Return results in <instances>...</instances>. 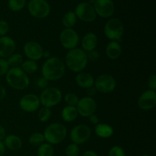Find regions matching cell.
<instances>
[{
	"instance_id": "cell-6",
	"label": "cell",
	"mask_w": 156,
	"mask_h": 156,
	"mask_svg": "<svg viewBox=\"0 0 156 156\" xmlns=\"http://www.w3.org/2000/svg\"><path fill=\"white\" fill-rule=\"evenodd\" d=\"M62 98V91L56 87H47L43 89L40 95V101L43 107L51 108L56 106Z\"/></svg>"
},
{
	"instance_id": "cell-20",
	"label": "cell",
	"mask_w": 156,
	"mask_h": 156,
	"mask_svg": "<svg viewBox=\"0 0 156 156\" xmlns=\"http://www.w3.org/2000/svg\"><path fill=\"white\" fill-rule=\"evenodd\" d=\"M105 53L110 59L112 60L117 59L122 53L121 45L118 41H111L106 46Z\"/></svg>"
},
{
	"instance_id": "cell-5",
	"label": "cell",
	"mask_w": 156,
	"mask_h": 156,
	"mask_svg": "<svg viewBox=\"0 0 156 156\" xmlns=\"http://www.w3.org/2000/svg\"><path fill=\"white\" fill-rule=\"evenodd\" d=\"M124 25L121 20L114 18L108 20L104 27V33L111 41H120L124 34Z\"/></svg>"
},
{
	"instance_id": "cell-13",
	"label": "cell",
	"mask_w": 156,
	"mask_h": 156,
	"mask_svg": "<svg viewBox=\"0 0 156 156\" xmlns=\"http://www.w3.org/2000/svg\"><path fill=\"white\" fill-rule=\"evenodd\" d=\"M19 107L23 111L27 113H33L37 111L41 107L40 98L37 94H24L19 101Z\"/></svg>"
},
{
	"instance_id": "cell-16",
	"label": "cell",
	"mask_w": 156,
	"mask_h": 156,
	"mask_svg": "<svg viewBox=\"0 0 156 156\" xmlns=\"http://www.w3.org/2000/svg\"><path fill=\"white\" fill-rule=\"evenodd\" d=\"M139 108L145 111H150L153 109L156 105V93L155 91L148 89L139 97L138 101Z\"/></svg>"
},
{
	"instance_id": "cell-21",
	"label": "cell",
	"mask_w": 156,
	"mask_h": 156,
	"mask_svg": "<svg viewBox=\"0 0 156 156\" xmlns=\"http://www.w3.org/2000/svg\"><path fill=\"white\" fill-rule=\"evenodd\" d=\"M5 149L12 151L19 150L22 147V140L19 136L14 134H10V135L6 136L5 138L4 139L3 142Z\"/></svg>"
},
{
	"instance_id": "cell-25",
	"label": "cell",
	"mask_w": 156,
	"mask_h": 156,
	"mask_svg": "<svg viewBox=\"0 0 156 156\" xmlns=\"http://www.w3.org/2000/svg\"><path fill=\"white\" fill-rule=\"evenodd\" d=\"M54 155V148L53 145L48 143H44L38 146L37 156H53Z\"/></svg>"
},
{
	"instance_id": "cell-4",
	"label": "cell",
	"mask_w": 156,
	"mask_h": 156,
	"mask_svg": "<svg viewBox=\"0 0 156 156\" xmlns=\"http://www.w3.org/2000/svg\"><path fill=\"white\" fill-rule=\"evenodd\" d=\"M67 129L60 123H53L46 127L44 132L45 141L51 145H57L65 140L67 136Z\"/></svg>"
},
{
	"instance_id": "cell-39",
	"label": "cell",
	"mask_w": 156,
	"mask_h": 156,
	"mask_svg": "<svg viewBox=\"0 0 156 156\" xmlns=\"http://www.w3.org/2000/svg\"><path fill=\"white\" fill-rule=\"evenodd\" d=\"M88 119H89V121L91 122L92 124H94V125L98 124L99 121H100V120H99L98 117L95 114H92V115H91L90 117H88Z\"/></svg>"
},
{
	"instance_id": "cell-12",
	"label": "cell",
	"mask_w": 156,
	"mask_h": 156,
	"mask_svg": "<svg viewBox=\"0 0 156 156\" xmlns=\"http://www.w3.org/2000/svg\"><path fill=\"white\" fill-rule=\"evenodd\" d=\"M76 108L79 115L83 117H88L95 113L97 103L93 98L86 96L79 99Z\"/></svg>"
},
{
	"instance_id": "cell-33",
	"label": "cell",
	"mask_w": 156,
	"mask_h": 156,
	"mask_svg": "<svg viewBox=\"0 0 156 156\" xmlns=\"http://www.w3.org/2000/svg\"><path fill=\"white\" fill-rule=\"evenodd\" d=\"M108 156H126V153L121 146H114L109 150Z\"/></svg>"
},
{
	"instance_id": "cell-1",
	"label": "cell",
	"mask_w": 156,
	"mask_h": 156,
	"mask_svg": "<svg viewBox=\"0 0 156 156\" xmlns=\"http://www.w3.org/2000/svg\"><path fill=\"white\" fill-rule=\"evenodd\" d=\"M65 72V63L62 59L56 56L47 59L41 68L42 76L49 82L59 80L64 76Z\"/></svg>"
},
{
	"instance_id": "cell-7",
	"label": "cell",
	"mask_w": 156,
	"mask_h": 156,
	"mask_svg": "<svg viewBox=\"0 0 156 156\" xmlns=\"http://www.w3.org/2000/svg\"><path fill=\"white\" fill-rule=\"evenodd\" d=\"M94 87L98 92L109 94L113 92L117 87V82L114 76L109 74H101L94 79Z\"/></svg>"
},
{
	"instance_id": "cell-41",
	"label": "cell",
	"mask_w": 156,
	"mask_h": 156,
	"mask_svg": "<svg viewBox=\"0 0 156 156\" xmlns=\"http://www.w3.org/2000/svg\"><path fill=\"white\" fill-rule=\"evenodd\" d=\"M6 136V131L3 126L0 125V141H3Z\"/></svg>"
},
{
	"instance_id": "cell-45",
	"label": "cell",
	"mask_w": 156,
	"mask_h": 156,
	"mask_svg": "<svg viewBox=\"0 0 156 156\" xmlns=\"http://www.w3.org/2000/svg\"><path fill=\"white\" fill-rule=\"evenodd\" d=\"M43 57H45L47 59H49V58H50L51 56H50V53L49 51H44V54H43Z\"/></svg>"
},
{
	"instance_id": "cell-24",
	"label": "cell",
	"mask_w": 156,
	"mask_h": 156,
	"mask_svg": "<svg viewBox=\"0 0 156 156\" xmlns=\"http://www.w3.org/2000/svg\"><path fill=\"white\" fill-rule=\"evenodd\" d=\"M20 67L27 75L34 74L38 70V64L37 63L36 61L30 60V59L23 61Z\"/></svg>"
},
{
	"instance_id": "cell-23",
	"label": "cell",
	"mask_w": 156,
	"mask_h": 156,
	"mask_svg": "<svg viewBox=\"0 0 156 156\" xmlns=\"http://www.w3.org/2000/svg\"><path fill=\"white\" fill-rule=\"evenodd\" d=\"M79 114L76 107L66 105L61 111V117L62 120L66 123H71L77 119Z\"/></svg>"
},
{
	"instance_id": "cell-36",
	"label": "cell",
	"mask_w": 156,
	"mask_h": 156,
	"mask_svg": "<svg viewBox=\"0 0 156 156\" xmlns=\"http://www.w3.org/2000/svg\"><path fill=\"white\" fill-rule=\"evenodd\" d=\"M87 58H88V61L95 62V61L98 60L100 58V53L96 50H91V51L87 53Z\"/></svg>"
},
{
	"instance_id": "cell-18",
	"label": "cell",
	"mask_w": 156,
	"mask_h": 156,
	"mask_svg": "<svg viewBox=\"0 0 156 156\" xmlns=\"http://www.w3.org/2000/svg\"><path fill=\"white\" fill-rule=\"evenodd\" d=\"M76 82L78 86H79L80 88L88 89V88L94 86V78L90 73L82 71L78 73L76 76Z\"/></svg>"
},
{
	"instance_id": "cell-15",
	"label": "cell",
	"mask_w": 156,
	"mask_h": 156,
	"mask_svg": "<svg viewBox=\"0 0 156 156\" xmlns=\"http://www.w3.org/2000/svg\"><path fill=\"white\" fill-rule=\"evenodd\" d=\"M93 6L96 14L103 18L111 17L115 11V5L112 0H96Z\"/></svg>"
},
{
	"instance_id": "cell-40",
	"label": "cell",
	"mask_w": 156,
	"mask_h": 156,
	"mask_svg": "<svg viewBox=\"0 0 156 156\" xmlns=\"http://www.w3.org/2000/svg\"><path fill=\"white\" fill-rule=\"evenodd\" d=\"M97 90L95 89V88H94V86L91 87V88H88L86 91V93H87V96L88 97H91L92 98L93 96H94L96 94V93H97Z\"/></svg>"
},
{
	"instance_id": "cell-8",
	"label": "cell",
	"mask_w": 156,
	"mask_h": 156,
	"mask_svg": "<svg viewBox=\"0 0 156 156\" xmlns=\"http://www.w3.org/2000/svg\"><path fill=\"white\" fill-rule=\"evenodd\" d=\"M28 11L30 15L38 19L47 18L50 12V7L45 0H30Z\"/></svg>"
},
{
	"instance_id": "cell-31",
	"label": "cell",
	"mask_w": 156,
	"mask_h": 156,
	"mask_svg": "<svg viewBox=\"0 0 156 156\" xmlns=\"http://www.w3.org/2000/svg\"><path fill=\"white\" fill-rule=\"evenodd\" d=\"M64 100H65V102L68 106L76 107L79 101V98L75 93L69 92L66 94L65 97H64Z\"/></svg>"
},
{
	"instance_id": "cell-28",
	"label": "cell",
	"mask_w": 156,
	"mask_h": 156,
	"mask_svg": "<svg viewBox=\"0 0 156 156\" xmlns=\"http://www.w3.org/2000/svg\"><path fill=\"white\" fill-rule=\"evenodd\" d=\"M29 143L32 146H34V147H38V146H41V144L45 142V139H44V134L41 133H32L31 135L29 137Z\"/></svg>"
},
{
	"instance_id": "cell-30",
	"label": "cell",
	"mask_w": 156,
	"mask_h": 156,
	"mask_svg": "<svg viewBox=\"0 0 156 156\" xmlns=\"http://www.w3.org/2000/svg\"><path fill=\"white\" fill-rule=\"evenodd\" d=\"M26 5V0H9V7L13 12H19L24 9Z\"/></svg>"
},
{
	"instance_id": "cell-26",
	"label": "cell",
	"mask_w": 156,
	"mask_h": 156,
	"mask_svg": "<svg viewBox=\"0 0 156 156\" xmlns=\"http://www.w3.org/2000/svg\"><path fill=\"white\" fill-rule=\"evenodd\" d=\"M76 20H77V18H76V15L75 14V12H69L62 18V25L66 28H72L76 24Z\"/></svg>"
},
{
	"instance_id": "cell-17",
	"label": "cell",
	"mask_w": 156,
	"mask_h": 156,
	"mask_svg": "<svg viewBox=\"0 0 156 156\" xmlns=\"http://www.w3.org/2000/svg\"><path fill=\"white\" fill-rule=\"evenodd\" d=\"M16 50V43L9 36L0 37V58L8 59Z\"/></svg>"
},
{
	"instance_id": "cell-10",
	"label": "cell",
	"mask_w": 156,
	"mask_h": 156,
	"mask_svg": "<svg viewBox=\"0 0 156 156\" xmlns=\"http://www.w3.org/2000/svg\"><path fill=\"white\" fill-rule=\"evenodd\" d=\"M91 136V128L86 124H79L75 126L70 132V139L72 142L77 145L86 143Z\"/></svg>"
},
{
	"instance_id": "cell-44",
	"label": "cell",
	"mask_w": 156,
	"mask_h": 156,
	"mask_svg": "<svg viewBox=\"0 0 156 156\" xmlns=\"http://www.w3.org/2000/svg\"><path fill=\"white\" fill-rule=\"evenodd\" d=\"M5 152V147L4 143L2 141H0V156L4 155Z\"/></svg>"
},
{
	"instance_id": "cell-19",
	"label": "cell",
	"mask_w": 156,
	"mask_h": 156,
	"mask_svg": "<svg viewBox=\"0 0 156 156\" xmlns=\"http://www.w3.org/2000/svg\"><path fill=\"white\" fill-rule=\"evenodd\" d=\"M82 49L85 52H90L95 50L98 45V37L92 32L85 34L81 41Z\"/></svg>"
},
{
	"instance_id": "cell-2",
	"label": "cell",
	"mask_w": 156,
	"mask_h": 156,
	"mask_svg": "<svg viewBox=\"0 0 156 156\" xmlns=\"http://www.w3.org/2000/svg\"><path fill=\"white\" fill-rule=\"evenodd\" d=\"M87 53L82 48H75L69 50L66 55L65 66L73 73H81L88 64Z\"/></svg>"
},
{
	"instance_id": "cell-37",
	"label": "cell",
	"mask_w": 156,
	"mask_h": 156,
	"mask_svg": "<svg viewBox=\"0 0 156 156\" xmlns=\"http://www.w3.org/2000/svg\"><path fill=\"white\" fill-rule=\"evenodd\" d=\"M148 86H149V89L152 90V91H155L156 89V76L155 74L149 76V79H148Z\"/></svg>"
},
{
	"instance_id": "cell-34",
	"label": "cell",
	"mask_w": 156,
	"mask_h": 156,
	"mask_svg": "<svg viewBox=\"0 0 156 156\" xmlns=\"http://www.w3.org/2000/svg\"><path fill=\"white\" fill-rule=\"evenodd\" d=\"M10 69L7 60L2 58H0V77L3 76H5L7 72Z\"/></svg>"
},
{
	"instance_id": "cell-46",
	"label": "cell",
	"mask_w": 156,
	"mask_h": 156,
	"mask_svg": "<svg viewBox=\"0 0 156 156\" xmlns=\"http://www.w3.org/2000/svg\"><path fill=\"white\" fill-rule=\"evenodd\" d=\"M95 1L96 0H89V2L88 3H90V4H94V2H95Z\"/></svg>"
},
{
	"instance_id": "cell-14",
	"label": "cell",
	"mask_w": 156,
	"mask_h": 156,
	"mask_svg": "<svg viewBox=\"0 0 156 156\" xmlns=\"http://www.w3.org/2000/svg\"><path fill=\"white\" fill-rule=\"evenodd\" d=\"M44 49L42 46L37 41H30L24 46V53L27 59L37 61L43 58Z\"/></svg>"
},
{
	"instance_id": "cell-27",
	"label": "cell",
	"mask_w": 156,
	"mask_h": 156,
	"mask_svg": "<svg viewBox=\"0 0 156 156\" xmlns=\"http://www.w3.org/2000/svg\"><path fill=\"white\" fill-rule=\"evenodd\" d=\"M6 60H7L9 67L12 68V67L21 66V63L23 62L24 59H23L22 55L18 53H15L12 56H9L8 59H6Z\"/></svg>"
},
{
	"instance_id": "cell-47",
	"label": "cell",
	"mask_w": 156,
	"mask_h": 156,
	"mask_svg": "<svg viewBox=\"0 0 156 156\" xmlns=\"http://www.w3.org/2000/svg\"><path fill=\"white\" fill-rule=\"evenodd\" d=\"M141 156H152V155H148V154H146V155H141Z\"/></svg>"
},
{
	"instance_id": "cell-38",
	"label": "cell",
	"mask_w": 156,
	"mask_h": 156,
	"mask_svg": "<svg viewBox=\"0 0 156 156\" xmlns=\"http://www.w3.org/2000/svg\"><path fill=\"white\" fill-rule=\"evenodd\" d=\"M49 81H47L45 78L40 77L38 78L37 80V85L39 88H42V89H44V88H47L48 86Z\"/></svg>"
},
{
	"instance_id": "cell-42",
	"label": "cell",
	"mask_w": 156,
	"mask_h": 156,
	"mask_svg": "<svg viewBox=\"0 0 156 156\" xmlns=\"http://www.w3.org/2000/svg\"><path fill=\"white\" fill-rule=\"evenodd\" d=\"M6 96V90L2 85H0V101H2Z\"/></svg>"
},
{
	"instance_id": "cell-32",
	"label": "cell",
	"mask_w": 156,
	"mask_h": 156,
	"mask_svg": "<svg viewBox=\"0 0 156 156\" xmlns=\"http://www.w3.org/2000/svg\"><path fill=\"white\" fill-rule=\"evenodd\" d=\"M65 152L66 156H78L79 155V152H80L79 145L75 144L73 143H70L67 146Z\"/></svg>"
},
{
	"instance_id": "cell-22",
	"label": "cell",
	"mask_w": 156,
	"mask_h": 156,
	"mask_svg": "<svg viewBox=\"0 0 156 156\" xmlns=\"http://www.w3.org/2000/svg\"><path fill=\"white\" fill-rule=\"evenodd\" d=\"M94 132L98 137L101 139H108L114 135V128L108 123H100L97 124L94 127Z\"/></svg>"
},
{
	"instance_id": "cell-11",
	"label": "cell",
	"mask_w": 156,
	"mask_h": 156,
	"mask_svg": "<svg viewBox=\"0 0 156 156\" xmlns=\"http://www.w3.org/2000/svg\"><path fill=\"white\" fill-rule=\"evenodd\" d=\"M75 14L76 15V18L85 22H92L97 17V14H96L93 5L87 2L79 3L76 6Z\"/></svg>"
},
{
	"instance_id": "cell-43",
	"label": "cell",
	"mask_w": 156,
	"mask_h": 156,
	"mask_svg": "<svg viewBox=\"0 0 156 156\" xmlns=\"http://www.w3.org/2000/svg\"><path fill=\"white\" fill-rule=\"evenodd\" d=\"M82 156H99L98 155L97 153H96L93 150H87L85 151V152H84L83 155Z\"/></svg>"
},
{
	"instance_id": "cell-35",
	"label": "cell",
	"mask_w": 156,
	"mask_h": 156,
	"mask_svg": "<svg viewBox=\"0 0 156 156\" xmlns=\"http://www.w3.org/2000/svg\"><path fill=\"white\" fill-rule=\"evenodd\" d=\"M9 30V23L4 20H0V37L6 36Z\"/></svg>"
},
{
	"instance_id": "cell-29",
	"label": "cell",
	"mask_w": 156,
	"mask_h": 156,
	"mask_svg": "<svg viewBox=\"0 0 156 156\" xmlns=\"http://www.w3.org/2000/svg\"><path fill=\"white\" fill-rule=\"evenodd\" d=\"M52 115V111L50 108H46V107H42L38 109L37 117L38 120L42 123L48 121L50 119Z\"/></svg>"
},
{
	"instance_id": "cell-9",
	"label": "cell",
	"mask_w": 156,
	"mask_h": 156,
	"mask_svg": "<svg viewBox=\"0 0 156 156\" xmlns=\"http://www.w3.org/2000/svg\"><path fill=\"white\" fill-rule=\"evenodd\" d=\"M59 42L66 50H73L77 47L79 43V36L73 28H65L61 31L59 37Z\"/></svg>"
},
{
	"instance_id": "cell-3",
	"label": "cell",
	"mask_w": 156,
	"mask_h": 156,
	"mask_svg": "<svg viewBox=\"0 0 156 156\" xmlns=\"http://www.w3.org/2000/svg\"><path fill=\"white\" fill-rule=\"evenodd\" d=\"M5 80L11 88L15 90H24L30 85V78L21 69V67H12L5 75Z\"/></svg>"
}]
</instances>
